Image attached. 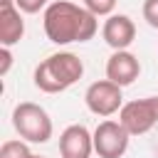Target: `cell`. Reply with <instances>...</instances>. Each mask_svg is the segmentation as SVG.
Masks as SVG:
<instances>
[{"label":"cell","instance_id":"cell-5","mask_svg":"<svg viewBox=\"0 0 158 158\" xmlns=\"http://www.w3.org/2000/svg\"><path fill=\"white\" fill-rule=\"evenodd\" d=\"M131 133L118 123V121H101L94 128V153L99 158H121L128 148Z\"/></svg>","mask_w":158,"mask_h":158},{"label":"cell","instance_id":"cell-11","mask_svg":"<svg viewBox=\"0 0 158 158\" xmlns=\"http://www.w3.org/2000/svg\"><path fill=\"white\" fill-rule=\"evenodd\" d=\"M35 153L30 151L27 141H5L0 148V158H32Z\"/></svg>","mask_w":158,"mask_h":158},{"label":"cell","instance_id":"cell-9","mask_svg":"<svg viewBox=\"0 0 158 158\" xmlns=\"http://www.w3.org/2000/svg\"><path fill=\"white\" fill-rule=\"evenodd\" d=\"M101 37L114 52L128 49L131 42L136 40V25L128 15H109V20L101 27Z\"/></svg>","mask_w":158,"mask_h":158},{"label":"cell","instance_id":"cell-12","mask_svg":"<svg viewBox=\"0 0 158 158\" xmlns=\"http://www.w3.org/2000/svg\"><path fill=\"white\" fill-rule=\"evenodd\" d=\"M84 7H86L94 17H104V15H111V12H114L116 0H84Z\"/></svg>","mask_w":158,"mask_h":158},{"label":"cell","instance_id":"cell-4","mask_svg":"<svg viewBox=\"0 0 158 158\" xmlns=\"http://www.w3.org/2000/svg\"><path fill=\"white\" fill-rule=\"evenodd\" d=\"M158 121V111H156V101L153 96L148 99H136L121 106L118 111V123L131 133V136H141L148 133Z\"/></svg>","mask_w":158,"mask_h":158},{"label":"cell","instance_id":"cell-13","mask_svg":"<svg viewBox=\"0 0 158 158\" xmlns=\"http://www.w3.org/2000/svg\"><path fill=\"white\" fill-rule=\"evenodd\" d=\"M15 5H17V10L20 12H27V15H35V12H40V10H47L52 2L49 0H12Z\"/></svg>","mask_w":158,"mask_h":158},{"label":"cell","instance_id":"cell-2","mask_svg":"<svg viewBox=\"0 0 158 158\" xmlns=\"http://www.w3.org/2000/svg\"><path fill=\"white\" fill-rule=\"evenodd\" d=\"M84 74V62L74 52H57L42 59L35 69V86L44 94L67 91Z\"/></svg>","mask_w":158,"mask_h":158},{"label":"cell","instance_id":"cell-8","mask_svg":"<svg viewBox=\"0 0 158 158\" xmlns=\"http://www.w3.org/2000/svg\"><path fill=\"white\" fill-rule=\"evenodd\" d=\"M141 74V62L136 54H131L128 49H121V52H114L109 59H106V79L118 84L121 89L133 84Z\"/></svg>","mask_w":158,"mask_h":158},{"label":"cell","instance_id":"cell-1","mask_svg":"<svg viewBox=\"0 0 158 158\" xmlns=\"http://www.w3.org/2000/svg\"><path fill=\"white\" fill-rule=\"evenodd\" d=\"M44 35L54 44H72V42H89L99 25L96 17L69 0H54L44 10Z\"/></svg>","mask_w":158,"mask_h":158},{"label":"cell","instance_id":"cell-10","mask_svg":"<svg viewBox=\"0 0 158 158\" xmlns=\"http://www.w3.org/2000/svg\"><path fill=\"white\" fill-rule=\"evenodd\" d=\"M25 35V20L22 12L17 10V5L12 0H2V10H0V42L2 47H12L22 40Z\"/></svg>","mask_w":158,"mask_h":158},{"label":"cell","instance_id":"cell-6","mask_svg":"<svg viewBox=\"0 0 158 158\" xmlns=\"http://www.w3.org/2000/svg\"><path fill=\"white\" fill-rule=\"evenodd\" d=\"M84 101H86V109L96 116H111L116 111H121L123 106V94H121V86L109 81V79H99L94 84H89L86 94H84Z\"/></svg>","mask_w":158,"mask_h":158},{"label":"cell","instance_id":"cell-17","mask_svg":"<svg viewBox=\"0 0 158 158\" xmlns=\"http://www.w3.org/2000/svg\"><path fill=\"white\" fill-rule=\"evenodd\" d=\"M32 158H44V156H32Z\"/></svg>","mask_w":158,"mask_h":158},{"label":"cell","instance_id":"cell-14","mask_svg":"<svg viewBox=\"0 0 158 158\" xmlns=\"http://www.w3.org/2000/svg\"><path fill=\"white\" fill-rule=\"evenodd\" d=\"M143 20L158 30V0H143Z\"/></svg>","mask_w":158,"mask_h":158},{"label":"cell","instance_id":"cell-3","mask_svg":"<svg viewBox=\"0 0 158 158\" xmlns=\"http://www.w3.org/2000/svg\"><path fill=\"white\" fill-rule=\"evenodd\" d=\"M12 126L27 143H47L52 138V118L49 114L32 101H22L12 109Z\"/></svg>","mask_w":158,"mask_h":158},{"label":"cell","instance_id":"cell-15","mask_svg":"<svg viewBox=\"0 0 158 158\" xmlns=\"http://www.w3.org/2000/svg\"><path fill=\"white\" fill-rule=\"evenodd\" d=\"M0 77H5L7 72H10V67H12V54H10V47H2L0 49Z\"/></svg>","mask_w":158,"mask_h":158},{"label":"cell","instance_id":"cell-16","mask_svg":"<svg viewBox=\"0 0 158 158\" xmlns=\"http://www.w3.org/2000/svg\"><path fill=\"white\" fill-rule=\"evenodd\" d=\"M153 101H156V111H158V96H153Z\"/></svg>","mask_w":158,"mask_h":158},{"label":"cell","instance_id":"cell-7","mask_svg":"<svg viewBox=\"0 0 158 158\" xmlns=\"http://www.w3.org/2000/svg\"><path fill=\"white\" fill-rule=\"evenodd\" d=\"M94 153V133L86 126L72 123L59 136V156L62 158H89Z\"/></svg>","mask_w":158,"mask_h":158}]
</instances>
